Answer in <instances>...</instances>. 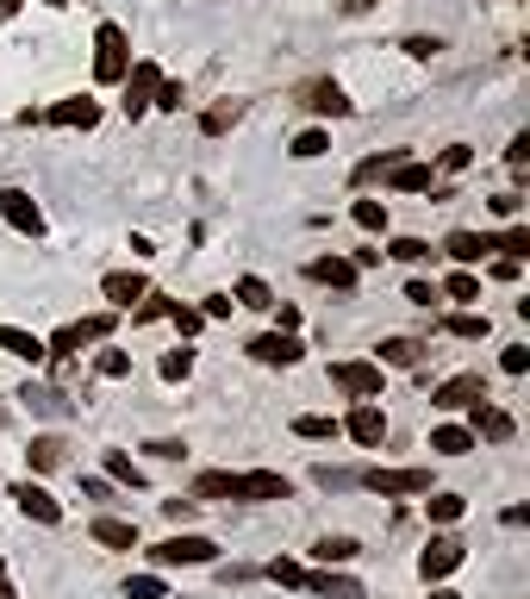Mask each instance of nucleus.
Listing matches in <instances>:
<instances>
[{
	"instance_id": "obj_1",
	"label": "nucleus",
	"mask_w": 530,
	"mask_h": 599,
	"mask_svg": "<svg viewBox=\"0 0 530 599\" xmlns=\"http://www.w3.org/2000/svg\"><path fill=\"white\" fill-rule=\"evenodd\" d=\"M156 569H212L219 562V544L212 537H201V531H181V537H169V544L151 549Z\"/></svg>"
},
{
	"instance_id": "obj_2",
	"label": "nucleus",
	"mask_w": 530,
	"mask_h": 599,
	"mask_svg": "<svg viewBox=\"0 0 530 599\" xmlns=\"http://www.w3.org/2000/svg\"><path fill=\"white\" fill-rule=\"evenodd\" d=\"M126 69H131V38L119 31V25H101L94 31V81H126Z\"/></svg>"
},
{
	"instance_id": "obj_3",
	"label": "nucleus",
	"mask_w": 530,
	"mask_h": 599,
	"mask_svg": "<svg viewBox=\"0 0 530 599\" xmlns=\"http://www.w3.org/2000/svg\"><path fill=\"white\" fill-rule=\"evenodd\" d=\"M380 499H405V494H430V469H369L362 474Z\"/></svg>"
},
{
	"instance_id": "obj_4",
	"label": "nucleus",
	"mask_w": 530,
	"mask_h": 599,
	"mask_svg": "<svg viewBox=\"0 0 530 599\" xmlns=\"http://www.w3.org/2000/svg\"><path fill=\"white\" fill-rule=\"evenodd\" d=\"M106 331H113V313H88V319H76V324H63L51 344V356H69V349H81V344H101Z\"/></svg>"
},
{
	"instance_id": "obj_5",
	"label": "nucleus",
	"mask_w": 530,
	"mask_h": 599,
	"mask_svg": "<svg viewBox=\"0 0 530 599\" xmlns=\"http://www.w3.org/2000/svg\"><path fill=\"white\" fill-rule=\"evenodd\" d=\"M0 219L13 231H26V238H44V213H38V200L26 188H0Z\"/></svg>"
},
{
	"instance_id": "obj_6",
	"label": "nucleus",
	"mask_w": 530,
	"mask_h": 599,
	"mask_svg": "<svg viewBox=\"0 0 530 599\" xmlns=\"http://www.w3.org/2000/svg\"><path fill=\"white\" fill-rule=\"evenodd\" d=\"M331 387L350 399H380V362H331Z\"/></svg>"
},
{
	"instance_id": "obj_7",
	"label": "nucleus",
	"mask_w": 530,
	"mask_h": 599,
	"mask_svg": "<svg viewBox=\"0 0 530 599\" xmlns=\"http://www.w3.org/2000/svg\"><path fill=\"white\" fill-rule=\"evenodd\" d=\"M462 562H468V544H462V537H430L425 556H418V574H425V581H443V574H455Z\"/></svg>"
},
{
	"instance_id": "obj_8",
	"label": "nucleus",
	"mask_w": 530,
	"mask_h": 599,
	"mask_svg": "<svg viewBox=\"0 0 530 599\" xmlns=\"http://www.w3.org/2000/svg\"><path fill=\"white\" fill-rule=\"evenodd\" d=\"M250 356L269 362V369H294L300 362V337L294 331H262V337H250Z\"/></svg>"
},
{
	"instance_id": "obj_9",
	"label": "nucleus",
	"mask_w": 530,
	"mask_h": 599,
	"mask_svg": "<svg viewBox=\"0 0 530 599\" xmlns=\"http://www.w3.org/2000/svg\"><path fill=\"white\" fill-rule=\"evenodd\" d=\"M344 431H350L362 449H380V437H387V412H380L375 399H356V412L344 419Z\"/></svg>"
},
{
	"instance_id": "obj_10",
	"label": "nucleus",
	"mask_w": 530,
	"mask_h": 599,
	"mask_svg": "<svg viewBox=\"0 0 530 599\" xmlns=\"http://www.w3.org/2000/svg\"><path fill=\"white\" fill-rule=\"evenodd\" d=\"M156 81H163V69H156V63H131V69H126V113H131V119H138V113H151Z\"/></svg>"
},
{
	"instance_id": "obj_11",
	"label": "nucleus",
	"mask_w": 530,
	"mask_h": 599,
	"mask_svg": "<svg viewBox=\"0 0 530 599\" xmlns=\"http://www.w3.org/2000/svg\"><path fill=\"white\" fill-rule=\"evenodd\" d=\"M475 399H487V374H450V381L430 394V406L455 412V406H475Z\"/></svg>"
},
{
	"instance_id": "obj_12",
	"label": "nucleus",
	"mask_w": 530,
	"mask_h": 599,
	"mask_svg": "<svg viewBox=\"0 0 530 599\" xmlns=\"http://www.w3.org/2000/svg\"><path fill=\"white\" fill-rule=\"evenodd\" d=\"M237 499H294V481L275 469H250L237 474Z\"/></svg>"
},
{
	"instance_id": "obj_13",
	"label": "nucleus",
	"mask_w": 530,
	"mask_h": 599,
	"mask_svg": "<svg viewBox=\"0 0 530 599\" xmlns=\"http://www.w3.org/2000/svg\"><path fill=\"white\" fill-rule=\"evenodd\" d=\"M13 499H20V512H26V519H38V524H63V499L44 494L38 481H20V487H13Z\"/></svg>"
},
{
	"instance_id": "obj_14",
	"label": "nucleus",
	"mask_w": 530,
	"mask_h": 599,
	"mask_svg": "<svg viewBox=\"0 0 530 599\" xmlns=\"http://www.w3.org/2000/svg\"><path fill=\"white\" fill-rule=\"evenodd\" d=\"M20 399H26L38 419H69V412H76V406H69V394H63V387H44V381H26V387H20Z\"/></svg>"
},
{
	"instance_id": "obj_15",
	"label": "nucleus",
	"mask_w": 530,
	"mask_h": 599,
	"mask_svg": "<svg viewBox=\"0 0 530 599\" xmlns=\"http://www.w3.org/2000/svg\"><path fill=\"white\" fill-rule=\"evenodd\" d=\"M101 288H106V300H113L119 313H131L138 300L151 294V281H144V275H138V269H113V275H106V281H101Z\"/></svg>"
},
{
	"instance_id": "obj_16",
	"label": "nucleus",
	"mask_w": 530,
	"mask_h": 599,
	"mask_svg": "<svg viewBox=\"0 0 530 599\" xmlns=\"http://www.w3.org/2000/svg\"><path fill=\"white\" fill-rule=\"evenodd\" d=\"M487 250H500V244H493V231H450V238H443V256H455L462 269H468V263H480Z\"/></svg>"
},
{
	"instance_id": "obj_17",
	"label": "nucleus",
	"mask_w": 530,
	"mask_h": 599,
	"mask_svg": "<svg viewBox=\"0 0 530 599\" xmlns=\"http://www.w3.org/2000/svg\"><path fill=\"white\" fill-rule=\"evenodd\" d=\"M380 181H393L400 194H430V188H437V169H430V163H405V156H400Z\"/></svg>"
},
{
	"instance_id": "obj_18",
	"label": "nucleus",
	"mask_w": 530,
	"mask_h": 599,
	"mask_svg": "<svg viewBox=\"0 0 530 599\" xmlns=\"http://www.w3.org/2000/svg\"><path fill=\"white\" fill-rule=\"evenodd\" d=\"M375 362L380 369H418V362H425V344H418V337H380Z\"/></svg>"
},
{
	"instance_id": "obj_19",
	"label": "nucleus",
	"mask_w": 530,
	"mask_h": 599,
	"mask_svg": "<svg viewBox=\"0 0 530 599\" xmlns=\"http://www.w3.org/2000/svg\"><path fill=\"white\" fill-rule=\"evenodd\" d=\"M475 431L487 437V444H512V431H518V424H512V412H505V406L475 399Z\"/></svg>"
},
{
	"instance_id": "obj_20",
	"label": "nucleus",
	"mask_w": 530,
	"mask_h": 599,
	"mask_svg": "<svg viewBox=\"0 0 530 599\" xmlns=\"http://www.w3.org/2000/svg\"><path fill=\"white\" fill-rule=\"evenodd\" d=\"M300 587H312V594H319V599H362V581H350V574H331V569L306 574Z\"/></svg>"
},
{
	"instance_id": "obj_21",
	"label": "nucleus",
	"mask_w": 530,
	"mask_h": 599,
	"mask_svg": "<svg viewBox=\"0 0 530 599\" xmlns=\"http://www.w3.org/2000/svg\"><path fill=\"white\" fill-rule=\"evenodd\" d=\"M0 349H7V356H20V362H44V356H51L44 337H31V331H20V324H0Z\"/></svg>"
},
{
	"instance_id": "obj_22",
	"label": "nucleus",
	"mask_w": 530,
	"mask_h": 599,
	"mask_svg": "<svg viewBox=\"0 0 530 599\" xmlns=\"http://www.w3.org/2000/svg\"><path fill=\"white\" fill-rule=\"evenodd\" d=\"M63 456H69V444H63L56 431H44V437H31V444H26V462H31L38 474H44V469H63Z\"/></svg>"
},
{
	"instance_id": "obj_23",
	"label": "nucleus",
	"mask_w": 530,
	"mask_h": 599,
	"mask_svg": "<svg viewBox=\"0 0 530 599\" xmlns=\"http://www.w3.org/2000/svg\"><path fill=\"white\" fill-rule=\"evenodd\" d=\"M306 275L312 281H325V288H356V263H344V256H319V263H306Z\"/></svg>"
},
{
	"instance_id": "obj_24",
	"label": "nucleus",
	"mask_w": 530,
	"mask_h": 599,
	"mask_svg": "<svg viewBox=\"0 0 530 599\" xmlns=\"http://www.w3.org/2000/svg\"><path fill=\"white\" fill-rule=\"evenodd\" d=\"M306 106H312V113H331V119H344V113H350V94H344L337 81H312V88H306Z\"/></svg>"
},
{
	"instance_id": "obj_25",
	"label": "nucleus",
	"mask_w": 530,
	"mask_h": 599,
	"mask_svg": "<svg viewBox=\"0 0 530 599\" xmlns=\"http://www.w3.org/2000/svg\"><path fill=\"white\" fill-rule=\"evenodd\" d=\"M88 531H94V544H106V549H138V524L131 519H94Z\"/></svg>"
},
{
	"instance_id": "obj_26",
	"label": "nucleus",
	"mask_w": 530,
	"mask_h": 599,
	"mask_svg": "<svg viewBox=\"0 0 530 599\" xmlns=\"http://www.w3.org/2000/svg\"><path fill=\"white\" fill-rule=\"evenodd\" d=\"M44 119L51 125H81V131H88V125H101V100H63V106H51Z\"/></svg>"
},
{
	"instance_id": "obj_27",
	"label": "nucleus",
	"mask_w": 530,
	"mask_h": 599,
	"mask_svg": "<svg viewBox=\"0 0 530 599\" xmlns=\"http://www.w3.org/2000/svg\"><path fill=\"white\" fill-rule=\"evenodd\" d=\"M430 449H437V456H468V449H475V431H468V424H437V431H430Z\"/></svg>"
},
{
	"instance_id": "obj_28",
	"label": "nucleus",
	"mask_w": 530,
	"mask_h": 599,
	"mask_svg": "<svg viewBox=\"0 0 530 599\" xmlns=\"http://www.w3.org/2000/svg\"><path fill=\"white\" fill-rule=\"evenodd\" d=\"M106 481H113V487H131V494H138V487H144V469L131 462L126 449H106Z\"/></svg>"
},
{
	"instance_id": "obj_29",
	"label": "nucleus",
	"mask_w": 530,
	"mask_h": 599,
	"mask_svg": "<svg viewBox=\"0 0 530 599\" xmlns=\"http://www.w3.org/2000/svg\"><path fill=\"white\" fill-rule=\"evenodd\" d=\"M194 499H237V474L231 469H206L194 481Z\"/></svg>"
},
{
	"instance_id": "obj_30",
	"label": "nucleus",
	"mask_w": 530,
	"mask_h": 599,
	"mask_svg": "<svg viewBox=\"0 0 530 599\" xmlns=\"http://www.w3.org/2000/svg\"><path fill=\"white\" fill-rule=\"evenodd\" d=\"M237 119H244V100H219V106H206L201 113V131L206 138H219V131H231Z\"/></svg>"
},
{
	"instance_id": "obj_31",
	"label": "nucleus",
	"mask_w": 530,
	"mask_h": 599,
	"mask_svg": "<svg viewBox=\"0 0 530 599\" xmlns=\"http://www.w3.org/2000/svg\"><path fill=\"white\" fill-rule=\"evenodd\" d=\"M337 431H344V424L325 419V412H300V419H294V437H306V444H331Z\"/></svg>"
},
{
	"instance_id": "obj_32",
	"label": "nucleus",
	"mask_w": 530,
	"mask_h": 599,
	"mask_svg": "<svg viewBox=\"0 0 530 599\" xmlns=\"http://www.w3.org/2000/svg\"><path fill=\"white\" fill-rule=\"evenodd\" d=\"M312 556H319L325 569H344V562L356 556V537H319V549H312Z\"/></svg>"
},
{
	"instance_id": "obj_33",
	"label": "nucleus",
	"mask_w": 530,
	"mask_h": 599,
	"mask_svg": "<svg viewBox=\"0 0 530 599\" xmlns=\"http://www.w3.org/2000/svg\"><path fill=\"white\" fill-rule=\"evenodd\" d=\"M493 244H500L505 256H512V263H525V256H530V225H505Z\"/></svg>"
},
{
	"instance_id": "obj_34",
	"label": "nucleus",
	"mask_w": 530,
	"mask_h": 599,
	"mask_svg": "<svg viewBox=\"0 0 530 599\" xmlns=\"http://www.w3.org/2000/svg\"><path fill=\"white\" fill-rule=\"evenodd\" d=\"M94 374H101V381H126L131 356H126V349H101V356H94Z\"/></svg>"
},
{
	"instance_id": "obj_35",
	"label": "nucleus",
	"mask_w": 530,
	"mask_h": 599,
	"mask_svg": "<svg viewBox=\"0 0 530 599\" xmlns=\"http://www.w3.org/2000/svg\"><path fill=\"white\" fill-rule=\"evenodd\" d=\"M312 481H319L325 494H344V487H356L362 474H356V469H331V462H319V469H312Z\"/></svg>"
},
{
	"instance_id": "obj_36",
	"label": "nucleus",
	"mask_w": 530,
	"mask_h": 599,
	"mask_svg": "<svg viewBox=\"0 0 530 599\" xmlns=\"http://www.w3.org/2000/svg\"><path fill=\"white\" fill-rule=\"evenodd\" d=\"M400 163V150H380V156H369V163H356V188H369V181H380V175Z\"/></svg>"
},
{
	"instance_id": "obj_37",
	"label": "nucleus",
	"mask_w": 530,
	"mask_h": 599,
	"mask_svg": "<svg viewBox=\"0 0 530 599\" xmlns=\"http://www.w3.org/2000/svg\"><path fill=\"white\" fill-rule=\"evenodd\" d=\"M350 213H356V225H362V231H387V200H356Z\"/></svg>"
},
{
	"instance_id": "obj_38",
	"label": "nucleus",
	"mask_w": 530,
	"mask_h": 599,
	"mask_svg": "<svg viewBox=\"0 0 530 599\" xmlns=\"http://www.w3.org/2000/svg\"><path fill=\"white\" fill-rule=\"evenodd\" d=\"M237 306H275L269 281H262V275H244V281H237Z\"/></svg>"
},
{
	"instance_id": "obj_39",
	"label": "nucleus",
	"mask_w": 530,
	"mask_h": 599,
	"mask_svg": "<svg viewBox=\"0 0 530 599\" xmlns=\"http://www.w3.org/2000/svg\"><path fill=\"white\" fill-rule=\"evenodd\" d=\"M487 331H493V324H487V313H455V319H450V337H468V344H475V337H487Z\"/></svg>"
},
{
	"instance_id": "obj_40",
	"label": "nucleus",
	"mask_w": 530,
	"mask_h": 599,
	"mask_svg": "<svg viewBox=\"0 0 530 599\" xmlns=\"http://www.w3.org/2000/svg\"><path fill=\"white\" fill-rule=\"evenodd\" d=\"M462 512H468V499H462V494H430V519H437V524H455Z\"/></svg>"
},
{
	"instance_id": "obj_41",
	"label": "nucleus",
	"mask_w": 530,
	"mask_h": 599,
	"mask_svg": "<svg viewBox=\"0 0 530 599\" xmlns=\"http://www.w3.org/2000/svg\"><path fill=\"white\" fill-rule=\"evenodd\" d=\"M126 599H169V587H163V574H131Z\"/></svg>"
},
{
	"instance_id": "obj_42",
	"label": "nucleus",
	"mask_w": 530,
	"mask_h": 599,
	"mask_svg": "<svg viewBox=\"0 0 530 599\" xmlns=\"http://www.w3.org/2000/svg\"><path fill=\"white\" fill-rule=\"evenodd\" d=\"M169 313H176V300H163V294H144V300H138V306H131V319H138V324H151V319H169Z\"/></svg>"
},
{
	"instance_id": "obj_43",
	"label": "nucleus",
	"mask_w": 530,
	"mask_h": 599,
	"mask_svg": "<svg viewBox=\"0 0 530 599\" xmlns=\"http://www.w3.org/2000/svg\"><path fill=\"white\" fill-rule=\"evenodd\" d=\"M188 374H194V349H169V356H163V381H188Z\"/></svg>"
},
{
	"instance_id": "obj_44",
	"label": "nucleus",
	"mask_w": 530,
	"mask_h": 599,
	"mask_svg": "<svg viewBox=\"0 0 530 599\" xmlns=\"http://www.w3.org/2000/svg\"><path fill=\"white\" fill-rule=\"evenodd\" d=\"M325 150H331V138H325V131H300V138H294V156H300V163L325 156Z\"/></svg>"
},
{
	"instance_id": "obj_45",
	"label": "nucleus",
	"mask_w": 530,
	"mask_h": 599,
	"mask_svg": "<svg viewBox=\"0 0 530 599\" xmlns=\"http://www.w3.org/2000/svg\"><path fill=\"white\" fill-rule=\"evenodd\" d=\"M468 163H475V150H468V144H450L443 156H437V169H443V175H462Z\"/></svg>"
},
{
	"instance_id": "obj_46",
	"label": "nucleus",
	"mask_w": 530,
	"mask_h": 599,
	"mask_svg": "<svg viewBox=\"0 0 530 599\" xmlns=\"http://www.w3.org/2000/svg\"><path fill=\"white\" fill-rule=\"evenodd\" d=\"M387 256H400V263H425L430 244H425V238H393V250H387Z\"/></svg>"
},
{
	"instance_id": "obj_47",
	"label": "nucleus",
	"mask_w": 530,
	"mask_h": 599,
	"mask_svg": "<svg viewBox=\"0 0 530 599\" xmlns=\"http://www.w3.org/2000/svg\"><path fill=\"white\" fill-rule=\"evenodd\" d=\"M443 294H450V300H480V281L462 269V275H450V281H443Z\"/></svg>"
},
{
	"instance_id": "obj_48",
	"label": "nucleus",
	"mask_w": 530,
	"mask_h": 599,
	"mask_svg": "<svg viewBox=\"0 0 530 599\" xmlns=\"http://www.w3.org/2000/svg\"><path fill=\"white\" fill-rule=\"evenodd\" d=\"M169 319L181 324V337H194V331L206 324V319H201V306H181V300H176V313H169Z\"/></svg>"
},
{
	"instance_id": "obj_49",
	"label": "nucleus",
	"mask_w": 530,
	"mask_h": 599,
	"mask_svg": "<svg viewBox=\"0 0 530 599\" xmlns=\"http://www.w3.org/2000/svg\"><path fill=\"white\" fill-rule=\"evenodd\" d=\"M151 106H163V113H181V81H156V100Z\"/></svg>"
},
{
	"instance_id": "obj_50",
	"label": "nucleus",
	"mask_w": 530,
	"mask_h": 599,
	"mask_svg": "<svg viewBox=\"0 0 530 599\" xmlns=\"http://www.w3.org/2000/svg\"><path fill=\"white\" fill-rule=\"evenodd\" d=\"M405 300H412V306H437V300H443V288H437V281H412V288H405Z\"/></svg>"
},
{
	"instance_id": "obj_51",
	"label": "nucleus",
	"mask_w": 530,
	"mask_h": 599,
	"mask_svg": "<svg viewBox=\"0 0 530 599\" xmlns=\"http://www.w3.org/2000/svg\"><path fill=\"white\" fill-rule=\"evenodd\" d=\"M269 581H281V587H300L306 569H300V562H269Z\"/></svg>"
},
{
	"instance_id": "obj_52",
	"label": "nucleus",
	"mask_w": 530,
	"mask_h": 599,
	"mask_svg": "<svg viewBox=\"0 0 530 599\" xmlns=\"http://www.w3.org/2000/svg\"><path fill=\"white\" fill-rule=\"evenodd\" d=\"M500 369H505V374H525V369H530V349H525V344L500 349Z\"/></svg>"
},
{
	"instance_id": "obj_53",
	"label": "nucleus",
	"mask_w": 530,
	"mask_h": 599,
	"mask_svg": "<svg viewBox=\"0 0 530 599\" xmlns=\"http://www.w3.org/2000/svg\"><path fill=\"white\" fill-rule=\"evenodd\" d=\"M151 449V456H163V462H181V456H188V444H181V437H156V444H144Z\"/></svg>"
},
{
	"instance_id": "obj_54",
	"label": "nucleus",
	"mask_w": 530,
	"mask_h": 599,
	"mask_svg": "<svg viewBox=\"0 0 530 599\" xmlns=\"http://www.w3.org/2000/svg\"><path fill=\"white\" fill-rule=\"evenodd\" d=\"M231 306H237V300H231V294H206L201 319H231Z\"/></svg>"
},
{
	"instance_id": "obj_55",
	"label": "nucleus",
	"mask_w": 530,
	"mask_h": 599,
	"mask_svg": "<svg viewBox=\"0 0 530 599\" xmlns=\"http://www.w3.org/2000/svg\"><path fill=\"white\" fill-rule=\"evenodd\" d=\"M194 506H201V499H163V512H169V519H176V524H188V519H194Z\"/></svg>"
},
{
	"instance_id": "obj_56",
	"label": "nucleus",
	"mask_w": 530,
	"mask_h": 599,
	"mask_svg": "<svg viewBox=\"0 0 530 599\" xmlns=\"http://www.w3.org/2000/svg\"><path fill=\"white\" fill-rule=\"evenodd\" d=\"M505 163H512V169H525V163H530V131H518V138H512V150H505Z\"/></svg>"
},
{
	"instance_id": "obj_57",
	"label": "nucleus",
	"mask_w": 530,
	"mask_h": 599,
	"mask_svg": "<svg viewBox=\"0 0 530 599\" xmlns=\"http://www.w3.org/2000/svg\"><path fill=\"white\" fill-rule=\"evenodd\" d=\"M437 50H443V44H437V38H405V56H418V63H430Z\"/></svg>"
},
{
	"instance_id": "obj_58",
	"label": "nucleus",
	"mask_w": 530,
	"mask_h": 599,
	"mask_svg": "<svg viewBox=\"0 0 530 599\" xmlns=\"http://www.w3.org/2000/svg\"><path fill=\"white\" fill-rule=\"evenodd\" d=\"M81 499H113V481H101V474H88V481H81Z\"/></svg>"
},
{
	"instance_id": "obj_59",
	"label": "nucleus",
	"mask_w": 530,
	"mask_h": 599,
	"mask_svg": "<svg viewBox=\"0 0 530 599\" xmlns=\"http://www.w3.org/2000/svg\"><path fill=\"white\" fill-rule=\"evenodd\" d=\"M518 206H525V194H493V213H500V219H518Z\"/></svg>"
},
{
	"instance_id": "obj_60",
	"label": "nucleus",
	"mask_w": 530,
	"mask_h": 599,
	"mask_svg": "<svg viewBox=\"0 0 530 599\" xmlns=\"http://www.w3.org/2000/svg\"><path fill=\"white\" fill-rule=\"evenodd\" d=\"M500 524H505V531H518V524H530V506H505V512H500Z\"/></svg>"
},
{
	"instance_id": "obj_61",
	"label": "nucleus",
	"mask_w": 530,
	"mask_h": 599,
	"mask_svg": "<svg viewBox=\"0 0 530 599\" xmlns=\"http://www.w3.org/2000/svg\"><path fill=\"white\" fill-rule=\"evenodd\" d=\"M0 599H13V581H7V562H0Z\"/></svg>"
},
{
	"instance_id": "obj_62",
	"label": "nucleus",
	"mask_w": 530,
	"mask_h": 599,
	"mask_svg": "<svg viewBox=\"0 0 530 599\" xmlns=\"http://www.w3.org/2000/svg\"><path fill=\"white\" fill-rule=\"evenodd\" d=\"M20 13V0H0V20H13Z\"/></svg>"
},
{
	"instance_id": "obj_63",
	"label": "nucleus",
	"mask_w": 530,
	"mask_h": 599,
	"mask_svg": "<svg viewBox=\"0 0 530 599\" xmlns=\"http://www.w3.org/2000/svg\"><path fill=\"white\" fill-rule=\"evenodd\" d=\"M44 7H69V0H44Z\"/></svg>"
},
{
	"instance_id": "obj_64",
	"label": "nucleus",
	"mask_w": 530,
	"mask_h": 599,
	"mask_svg": "<svg viewBox=\"0 0 530 599\" xmlns=\"http://www.w3.org/2000/svg\"><path fill=\"white\" fill-rule=\"evenodd\" d=\"M0 424H7V406H0Z\"/></svg>"
}]
</instances>
